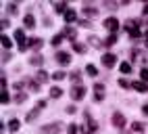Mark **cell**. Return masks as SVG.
<instances>
[{
	"label": "cell",
	"instance_id": "cell-1",
	"mask_svg": "<svg viewBox=\"0 0 148 134\" xmlns=\"http://www.w3.org/2000/svg\"><path fill=\"white\" fill-rule=\"evenodd\" d=\"M96 130H98V124L92 117H86V124L79 126V132L82 134H96Z\"/></svg>",
	"mask_w": 148,
	"mask_h": 134
},
{
	"label": "cell",
	"instance_id": "cell-2",
	"mask_svg": "<svg viewBox=\"0 0 148 134\" xmlns=\"http://www.w3.org/2000/svg\"><path fill=\"white\" fill-rule=\"evenodd\" d=\"M140 23L138 21H127L125 23V30H127V34H130L132 38H140L142 36V32H140V27H138Z\"/></svg>",
	"mask_w": 148,
	"mask_h": 134
},
{
	"label": "cell",
	"instance_id": "cell-3",
	"mask_svg": "<svg viewBox=\"0 0 148 134\" xmlns=\"http://www.w3.org/2000/svg\"><path fill=\"white\" fill-rule=\"evenodd\" d=\"M104 27L111 34H115L117 30H119V21H117V17H108V19H104Z\"/></svg>",
	"mask_w": 148,
	"mask_h": 134
},
{
	"label": "cell",
	"instance_id": "cell-4",
	"mask_svg": "<svg viewBox=\"0 0 148 134\" xmlns=\"http://www.w3.org/2000/svg\"><path fill=\"white\" fill-rule=\"evenodd\" d=\"M100 61H102L104 67H115V65H117V57H115L113 52H106V55H102Z\"/></svg>",
	"mask_w": 148,
	"mask_h": 134
},
{
	"label": "cell",
	"instance_id": "cell-5",
	"mask_svg": "<svg viewBox=\"0 0 148 134\" xmlns=\"http://www.w3.org/2000/svg\"><path fill=\"white\" fill-rule=\"evenodd\" d=\"M111 122H113V126H115V128H123V126H125V117H123V113H119V111H115V113H113Z\"/></svg>",
	"mask_w": 148,
	"mask_h": 134
},
{
	"label": "cell",
	"instance_id": "cell-6",
	"mask_svg": "<svg viewBox=\"0 0 148 134\" xmlns=\"http://www.w3.org/2000/svg\"><path fill=\"white\" fill-rule=\"evenodd\" d=\"M15 40L19 42V50H25L27 40H25V32L23 30H15Z\"/></svg>",
	"mask_w": 148,
	"mask_h": 134
},
{
	"label": "cell",
	"instance_id": "cell-7",
	"mask_svg": "<svg viewBox=\"0 0 148 134\" xmlns=\"http://www.w3.org/2000/svg\"><path fill=\"white\" fill-rule=\"evenodd\" d=\"M84 94H86V88H84V86H73V90H71V99H73V101H82Z\"/></svg>",
	"mask_w": 148,
	"mask_h": 134
},
{
	"label": "cell",
	"instance_id": "cell-8",
	"mask_svg": "<svg viewBox=\"0 0 148 134\" xmlns=\"http://www.w3.org/2000/svg\"><path fill=\"white\" fill-rule=\"evenodd\" d=\"M102 99H104V86H102V84H96V86H94V101L100 103Z\"/></svg>",
	"mask_w": 148,
	"mask_h": 134
},
{
	"label": "cell",
	"instance_id": "cell-9",
	"mask_svg": "<svg viewBox=\"0 0 148 134\" xmlns=\"http://www.w3.org/2000/svg\"><path fill=\"white\" fill-rule=\"evenodd\" d=\"M56 132H61V124H52V126L42 128V134H56Z\"/></svg>",
	"mask_w": 148,
	"mask_h": 134
},
{
	"label": "cell",
	"instance_id": "cell-10",
	"mask_svg": "<svg viewBox=\"0 0 148 134\" xmlns=\"http://www.w3.org/2000/svg\"><path fill=\"white\" fill-rule=\"evenodd\" d=\"M40 46H42V40H40V38H29L27 44H25V48H40Z\"/></svg>",
	"mask_w": 148,
	"mask_h": 134
},
{
	"label": "cell",
	"instance_id": "cell-11",
	"mask_svg": "<svg viewBox=\"0 0 148 134\" xmlns=\"http://www.w3.org/2000/svg\"><path fill=\"white\" fill-rule=\"evenodd\" d=\"M56 61L61 63V65H67L69 61H71V57H69L67 52H56Z\"/></svg>",
	"mask_w": 148,
	"mask_h": 134
},
{
	"label": "cell",
	"instance_id": "cell-12",
	"mask_svg": "<svg viewBox=\"0 0 148 134\" xmlns=\"http://www.w3.org/2000/svg\"><path fill=\"white\" fill-rule=\"evenodd\" d=\"M132 86H134L138 92H148V84L146 82H132Z\"/></svg>",
	"mask_w": 148,
	"mask_h": 134
},
{
	"label": "cell",
	"instance_id": "cell-13",
	"mask_svg": "<svg viewBox=\"0 0 148 134\" xmlns=\"http://www.w3.org/2000/svg\"><path fill=\"white\" fill-rule=\"evenodd\" d=\"M75 19H77V13L73 11V8H69V11L65 13V21H67V23H73Z\"/></svg>",
	"mask_w": 148,
	"mask_h": 134
},
{
	"label": "cell",
	"instance_id": "cell-14",
	"mask_svg": "<svg viewBox=\"0 0 148 134\" xmlns=\"http://www.w3.org/2000/svg\"><path fill=\"white\" fill-rule=\"evenodd\" d=\"M75 34H77V32L73 30V27H65V30H63V36L69 38V40H73V42H75Z\"/></svg>",
	"mask_w": 148,
	"mask_h": 134
},
{
	"label": "cell",
	"instance_id": "cell-15",
	"mask_svg": "<svg viewBox=\"0 0 148 134\" xmlns=\"http://www.w3.org/2000/svg\"><path fill=\"white\" fill-rule=\"evenodd\" d=\"M48 78H50V75H48L44 69H40V71H38V78H36V82H38V84H44V82H48Z\"/></svg>",
	"mask_w": 148,
	"mask_h": 134
},
{
	"label": "cell",
	"instance_id": "cell-16",
	"mask_svg": "<svg viewBox=\"0 0 148 134\" xmlns=\"http://www.w3.org/2000/svg\"><path fill=\"white\" fill-rule=\"evenodd\" d=\"M23 23H25V27H29V30H32V27L36 25V19H34L32 15H25V17H23Z\"/></svg>",
	"mask_w": 148,
	"mask_h": 134
},
{
	"label": "cell",
	"instance_id": "cell-17",
	"mask_svg": "<svg viewBox=\"0 0 148 134\" xmlns=\"http://www.w3.org/2000/svg\"><path fill=\"white\" fill-rule=\"evenodd\" d=\"M119 69H121V73H132V63L130 61H123L119 65Z\"/></svg>",
	"mask_w": 148,
	"mask_h": 134
},
{
	"label": "cell",
	"instance_id": "cell-18",
	"mask_svg": "<svg viewBox=\"0 0 148 134\" xmlns=\"http://www.w3.org/2000/svg\"><path fill=\"white\" fill-rule=\"evenodd\" d=\"M86 73L88 75H92V78H96V75H98V69H96V65H86Z\"/></svg>",
	"mask_w": 148,
	"mask_h": 134
},
{
	"label": "cell",
	"instance_id": "cell-19",
	"mask_svg": "<svg viewBox=\"0 0 148 134\" xmlns=\"http://www.w3.org/2000/svg\"><path fill=\"white\" fill-rule=\"evenodd\" d=\"M71 82H73L75 86H82V73H79V71H73V73H71Z\"/></svg>",
	"mask_w": 148,
	"mask_h": 134
},
{
	"label": "cell",
	"instance_id": "cell-20",
	"mask_svg": "<svg viewBox=\"0 0 148 134\" xmlns=\"http://www.w3.org/2000/svg\"><path fill=\"white\" fill-rule=\"evenodd\" d=\"M0 44H2V48H11L13 46V42H11L8 36H0Z\"/></svg>",
	"mask_w": 148,
	"mask_h": 134
},
{
	"label": "cell",
	"instance_id": "cell-21",
	"mask_svg": "<svg viewBox=\"0 0 148 134\" xmlns=\"http://www.w3.org/2000/svg\"><path fill=\"white\" fill-rule=\"evenodd\" d=\"M29 63H32V65H36V67H40V65L44 63V59H42V57H40V55H34V57H32V59H29Z\"/></svg>",
	"mask_w": 148,
	"mask_h": 134
},
{
	"label": "cell",
	"instance_id": "cell-22",
	"mask_svg": "<svg viewBox=\"0 0 148 134\" xmlns=\"http://www.w3.org/2000/svg\"><path fill=\"white\" fill-rule=\"evenodd\" d=\"M50 97H52V99H58V97H63V90L58 88V86H52V88H50Z\"/></svg>",
	"mask_w": 148,
	"mask_h": 134
},
{
	"label": "cell",
	"instance_id": "cell-23",
	"mask_svg": "<svg viewBox=\"0 0 148 134\" xmlns=\"http://www.w3.org/2000/svg\"><path fill=\"white\" fill-rule=\"evenodd\" d=\"M40 111H42L40 107H36L34 111H29V113H27V117H25V119H27V122H34V119L38 117V113H40Z\"/></svg>",
	"mask_w": 148,
	"mask_h": 134
},
{
	"label": "cell",
	"instance_id": "cell-24",
	"mask_svg": "<svg viewBox=\"0 0 148 134\" xmlns=\"http://www.w3.org/2000/svg\"><path fill=\"white\" fill-rule=\"evenodd\" d=\"M0 101H2L4 105H6V103H11V97H8V92H6V86H2V94H0Z\"/></svg>",
	"mask_w": 148,
	"mask_h": 134
},
{
	"label": "cell",
	"instance_id": "cell-25",
	"mask_svg": "<svg viewBox=\"0 0 148 134\" xmlns=\"http://www.w3.org/2000/svg\"><path fill=\"white\" fill-rule=\"evenodd\" d=\"M73 50L79 52V55H84V52H86V46H84L82 42H73Z\"/></svg>",
	"mask_w": 148,
	"mask_h": 134
},
{
	"label": "cell",
	"instance_id": "cell-26",
	"mask_svg": "<svg viewBox=\"0 0 148 134\" xmlns=\"http://www.w3.org/2000/svg\"><path fill=\"white\" fill-rule=\"evenodd\" d=\"M54 11H56V13H67L69 8H67L65 2H63V4H61V2H56V4H54Z\"/></svg>",
	"mask_w": 148,
	"mask_h": 134
},
{
	"label": "cell",
	"instance_id": "cell-27",
	"mask_svg": "<svg viewBox=\"0 0 148 134\" xmlns=\"http://www.w3.org/2000/svg\"><path fill=\"white\" fill-rule=\"evenodd\" d=\"M79 132V126H77V124H69L67 126V134H77Z\"/></svg>",
	"mask_w": 148,
	"mask_h": 134
},
{
	"label": "cell",
	"instance_id": "cell-28",
	"mask_svg": "<svg viewBox=\"0 0 148 134\" xmlns=\"http://www.w3.org/2000/svg\"><path fill=\"white\" fill-rule=\"evenodd\" d=\"M19 126H21V124H19L17 119H11V122H8V130H11V132H17Z\"/></svg>",
	"mask_w": 148,
	"mask_h": 134
},
{
	"label": "cell",
	"instance_id": "cell-29",
	"mask_svg": "<svg viewBox=\"0 0 148 134\" xmlns=\"http://www.w3.org/2000/svg\"><path fill=\"white\" fill-rule=\"evenodd\" d=\"M132 130H134V132H144V124H142V122H134V124H132Z\"/></svg>",
	"mask_w": 148,
	"mask_h": 134
},
{
	"label": "cell",
	"instance_id": "cell-30",
	"mask_svg": "<svg viewBox=\"0 0 148 134\" xmlns=\"http://www.w3.org/2000/svg\"><path fill=\"white\" fill-rule=\"evenodd\" d=\"M67 75H65V71H54L52 73V80H56V82H61V80H65Z\"/></svg>",
	"mask_w": 148,
	"mask_h": 134
},
{
	"label": "cell",
	"instance_id": "cell-31",
	"mask_svg": "<svg viewBox=\"0 0 148 134\" xmlns=\"http://www.w3.org/2000/svg\"><path fill=\"white\" fill-rule=\"evenodd\" d=\"M63 38H65V36H63V32H61V34H56V36L52 38V46H58V44L63 42Z\"/></svg>",
	"mask_w": 148,
	"mask_h": 134
},
{
	"label": "cell",
	"instance_id": "cell-32",
	"mask_svg": "<svg viewBox=\"0 0 148 134\" xmlns=\"http://www.w3.org/2000/svg\"><path fill=\"white\" fill-rule=\"evenodd\" d=\"M115 42H117V36H115V34H111V36L106 38V46H113Z\"/></svg>",
	"mask_w": 148,
	"mask_h": 134
},
{
	"label": "cell",
	"instance_id": "cell-33",
	"mask_svg": "<svg viewBox=\"0 0 148 134\" xmlns=\"http://www.w3.org/2000/svg\"><path fill=\"white\" fill-rule=\"evenodd\" d=\"M140 78H142V82H148V69H146V67L140 71Z\"/></svg>",
	"mask_w": 148,
	"mask_h": 134
},
{
	"label": "cell",
	"instance_id": "cell-34",
	"mask_svg": "<svg viewBox=\"0 0 148 134\" xmlns=\"http://www.w3.org/2000/svg\"><path fill=\"white\" fill-rule=\"evenodd\" d=\"M98 11H96V8H84V15H90V17H94Z\"/></svg>",
	"mask_w": 148,
	"mask_h": 134
},
{
	"label": "cell",
	"instance_id": "cell-35",
	"mask_svg": "<svg viewBox=\"0 0 148 134\" xmlns=\"http://www.w3.org/2000/svg\"><path fill=\"white\" fill-rule=\"evenodd\" d=\"M90 44H94V46H100V40H98L96 36H90Z\"/></svg>",
	"mask_w": 148,
	"mask_h": 134
},
{
	"label": "cell",
	"instance_id": "cell-36",
	"mask_svg": "<svg viewBox=\"0 0 148 134\" xmlns=\"http://www.w3.org/2000/svg\"><path fill=\"white\" fill-rule=\"evenodd\" d=\"M119 86H121V88H130V82H127V80H119Z\"/></svg>",
	"mask_w": 148,
	"mask_h": 134
},
{
	"label": "cell",
	"instance_id": "cell-37",
	"mask_svg": "<svg viewBox=\"0 0 148 134\" xmlns=\"http://www.w3.org/2000/svg\"><path fill=\"white\" fill-rule=\"evenodd\" d=\"M6 8H8V13H13V15L17 13V4H8Z\"/></svg>",
	"mask_w": 148,
	"mask_h": 134
},
{
	"label": "cell",
	"instance_id": "cell-38",
	"mask_svg": "<svg viewBox=\"0 0 148 134\" xmlns=\"http://www.w3.org/2000/svg\"><path fill=\"white\" fill-rule=\"evenodd\" d=\"M15 101H17V103H23V101H25V94H23V92H21V94H17Z\"/></svg>",
	"mask_w": 148,
	"mask_h": 134
},
{
	"label": "cell",
	"instance_id": "cell-39",
	"mask_svg": "<svg viewBox=\"0 0 148 134\" xmlns=\"http://www.w3.org/2000/svg\"><path fill=\"white\" fill-rule=\"evenodd\" d=\"M142 111H144V115H148V105H144V107H142Z\"/></svg>",
	"mask_w": 148,
	"mask_h": 134
},
{
	"label": "cell",
	"instance_id": "cell-40",
	"mask_svg": "<svg viewBox=\"0 0 148 134\" xmlns=\"http://www.w3.org/2000/svg\"><path fill=\"white\" fill-rule=\"evenodd\" d=\"M142 13H144V15H148V4H144V8H142Z\"/></svg>",
	"mask_w": 148,
	"mask_h": 134
},
{
	"label": "cell",
	"instance_id": "cell-41",
	"mask_svg": "<svg viewBox=\"0 0 148 134\" xmlns=\"http://www.w3.org/2000/svg\"><path fill=\"white\" fill-rule=\"evenodd\" d=\"M146 48H148V40H146Z\"/></svg>",
	"mask_w": 148,
	"mask_h": 134
}]
</instances>
